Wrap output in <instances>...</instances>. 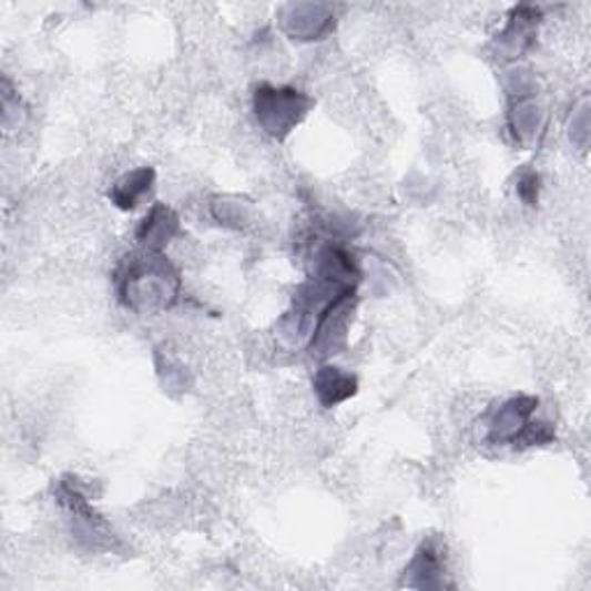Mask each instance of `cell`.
I'll use <instances>...</instances> for the list:
<instances>
[{
  "label": "cell",
  "mask_w": 591,
  "mask_h": 591,
  "mask_svg": "<svg viewBox=\"0 0 591 591\" xmlns=\"http://www.w3.org/2000/svg\"><path fill=\"white\" fill-rule=\"evenodd\" d=\"M356 309V289L337 294L324 313L319 315L313 335H309V351L317 358L340 354L347 345L349 326Z\"/></svg>",
  "instance_id": "3957f363"
},
{
  "label": "cell",
  "mask_w": 591,
  "mask_h": 591,
  "mask_svg": "<svg viewBox=\"0 0 591 591\" xmlns=\"http://www.w3.org/2000/svg\"><path fill=\"white\" fill-rule=\"evenodd\" d=\"M121 300L139 315L164 313L181 296V275L162 252L132 255L119 279Z\"/></svg>",
  "instance_id": "6da1fadb"
},
{
  "label": "cell",
  "mask_w": 591,
  "mask_h": 591,
  "mask_svg": "<svg viewBox=\"0 0 591 591\" xmlns=\"http://www.w3.org/2000/svg\"><path fill=\"white\" fill-rule=\"evenodd\" d=\"M317 398L324 407H337L356 396L358 379L335 365H322L313 379Z\"/></svg>",
  "instance_id": "9c48e42d"
},
{
  "label": "cell",
  "mask_w": 591,
  "mask_h": 591,
  "mask_svg": "<svg viewBox=\"0 0 591 591\" xmlns=\"http://www.w3.org/2000/svg\"><path fill=\"white\" fill-rule=\"evenodd\" d=\"M541 12L531 6H520L511 12L509 23L497 35V55L503 61H516L533 44L539 31Z\"/></svg>",
  "instance_id": "5b68a950"
},
{
  "label": "cell",
  "mask_w": 591,
  "mask_h": 591,
  "mask_svg": "<svg viewBox=\"0 0 591 591\" xmlns=\"http://www.w3.org/2000/svg\"><path fill=\"white\" fill-rule=\"evenodd\" d=\"M518 194L520 200L527 202L529 206L537 204L539 200V174L531 172V169H522L518 176Z\"/></svg>",
  "instance_id": "5bb4252c"
},
{
  "label": "cell",
  "mask_w": 591,
  "mask_h": 591,
  "mask_svg": "<svg viewBox=\"0 0 591 591\" xmlns=\"http://www.w3.org/2000/svg\"><path fill=\"white\" fill-rule=\"evenodd\" d=\"M181 232V217L176 215L174 208H169L166 204H155L144 222L139 224L136 238L144 245V249L162 252L169 243H172Z\"/></svg>",
  "instance_id": "ba28073f"
},
{
  "label": "cell",
  "mask_w": 591,
  "mask_h": 591,
  "mask_svg": "<svg viewBox=\"0 0 591 591\" xmlns=\"http://www.w3.org/2000/svg\"><path fill=\"white\" fill-rule=\"evenodd\" d=\"M155 183V172L151 166L134 169V172L121 176L109 190V200L121 211H134L142 204L144 196L153 190Z\"/></svg>",
  "instance_id": "8fae6325"
},
{
  "label": "cell",
  "mask_w": 591,
  "mask_h": 591,
  "mask_svg": "<svg viewBox=\"0 0 591 591\" xmlns=\"http://www.w3.org/2000/svg\"><path fill=\"white\" fill-rule=\"evenodd\" d=\"M283 31L292 40L313 42L326 38L335 28V12L324 3H292L283 8L279 14Z\"/></svg>",
  "instance_id": "277c9868"
},
{
  "label": "cell",
  "mask_w": 591,
  "mask_h": 591,
  "mask_svg": "<svg viewBox=\"0 0 591 591\" xmlns=\"http://www.w3.org/2000/svg\"><path fill=\"white\" fill-rule=\"evenodd\" d=\"M255 116L262 130L275 139H287L307 116L313 100L292 86H271L262 83L252 98Z\"/></svg>",
  "instance_id": "7a4b0ae2"
},
{
  "label": "cell",
  "mask_w": 591,
  "mask_h": 591,
  "mask_svg": "<svg viewBox=\"0 0 591 591\" xmlns=\"http://www.w3.org/2000/svg\"><path fill=\"white\" fill-rule=\"evenodd\" d=\"M541 106L537 104V100L533 98H518L513 100L511 104V111H509V125L516 134V139L520 144H527L531 142L533 136H537L539 128H541Z\"/></svg>",
  "instance_id": "7c38bea8"
},
{
  "label": "cell",
  "mask_w": 591,
  "mask_h": 591,
  "mask_svg": "<svg viewBox=\"0 0 591 591\" xmlns=\"http://www.w3.org/2000/svg\"><path fill=\"white\" fill-rule=\"evenodd\" d=\"M405 582L416 589H439L444 587V559L435 543H424L409 561Z\"/></svg>",
  "instance_id": "30bf717a"
},
{
  "label": "cell",
  "mask_w": 591,
  "mask_h": 591,
  "mask_svg": "<svg viewBox=\"0 0 591 591\" xmlns=\"http://www.w3.org/2000/svg\"><path fill=\"white\" fill-rule=\"evenodd\" d=\"M313 277L335 289H356L358 283V266L347 249L337 245L322 247L313 259Z\"/></svg>",
  "instance_id": "52a82bcc"
},
{
  "label": "cell",
  "mask_w": 591,
  "mask_h": 591,
  "mask_svg": "<svg viewBox=\"0 0 591 591\" xmlns=\"http://www.w3.org/2000/svg\"><path fill=\"white\" fill-rule=\"evenodd\" d=\"M537 407H539L537 398L520 396L492 409L488 416V439L495 444H513L520 437V432L527 428Z\"/></svg>",
  "instance_id": "8992f818"
},
{
  "label": "cell",
  "mask_w": 591,
  "mask_h": 591,
  "mask_svg": "<svg viewBox=\"0 0 591 591\" xmlns=\"http://www.w3.org/2000/svg\"><path fill=\"white\" fill-rule=\"evenodd\" d=\"M211 211L220 224H224V227H234V230L245 227L252 217L249 204L238 200V196H217V200H213L211 204Z\"/></svg>",
  "instance_id": "4fadbf2b"
}]
</instances>
